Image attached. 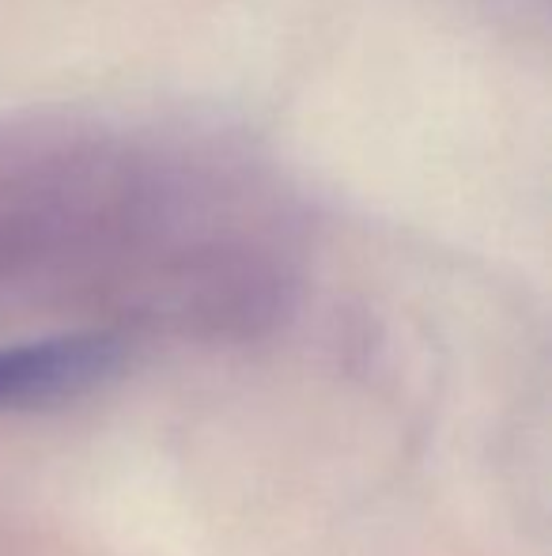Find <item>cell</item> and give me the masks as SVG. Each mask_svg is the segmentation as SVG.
<instances>
[{"label":"cell","mask_w":552,"mask_h":556,"mask_svg":"<svg viewBox=\"0 0 552 556\" xmlns=\"http://www.w3.org/2000/svg\"><path fill=\"white\" fill-rule=\"evenodd\" d=\"M121 364V337L99 330L0 344V413H35L76 402L111 382Z\"/></svg>","instance_id":"1"}]
</instances>
